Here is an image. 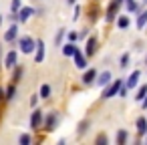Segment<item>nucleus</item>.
I'll return each mask as SVG.
<instances>
[{"instance_id":"nucleus-1","label":"nucleus","mask_w":147,"mask_h":145,"mask_svg":"<svg viewBox=\"0 0 147 145\" xmlns=\"http://www.w3.org/2000/svg\"><path fill=\"white\" fill-rule=\"evenodd\" d=\"M34 47H36V40L30 36V34H24L18 38V49L22 55H32L34 53Z\"/></svg>"},{"instance_id":"nucleus-2","label":"nucleus","mask_w":147,"mask_h":145,"mask_svg":"<svg viewBox=\"0 0 147 145\" xmlns=\"http://www.w3.org/2000/svg\"><path fill=\"white\" fill-rule=\"evenodd\" d=\"M121 87H123V81H121V79H117V81L105 85V89H103V99H111V97H115V95L119 93Z\"/></svg>"},{"instance_id":"nucleus-3","label":"nucleus","mask_w":147,"mask_h":145,"mask_svg":"<svg viewBox=\"0 0 147 145\" xmlns=\"http://www.w3.org/2000/svg\"><path fill=\"white\" fill-rule=\"evenodd\" d=\"M59 125V113L57 111H51L45 115V121H42V127L45 131H55V127Z\"/></svg>"},{"instance_id":"nucleus-4","label":"nucleus","mask_w":147,"mask_h":145,"mask_svg":"<svg viewBox=\"0 0 147 145\" xmlns=\"http://www.w3.org/2000/svg\"><path fill=\"white\" fill-rule=\"evenodd\" d=\"M42 121H45V113H42L40 109H34V111L30 113V129L38 131V129L42 127Z\"/></svg>"},{"instance_id":"nucleus-5","label":"nucleus","mask_w":147,"mask_h":145,"mask_svg":"<svg viewBox=\"0 0 147 145\" xmlns=\"http://www.w3.org/2000/svg\"><path fill=\"white\" fill-rule=\"evenodd\" d=\"M123 2H125V0H111V4H109V8H107V14H105V18H107L109 22L117 16V10L121 8Z\"/></svg>"},{"instance_id":"nucleus-6","label":"nucleus","mask_w":147,"mask_h":145,"mask_svg":"<svg viewBox=\"0 0 147 145\" xmlns=\"http://www.w3.org/2000/svg\"><path fill=\"white\" fill-rule=\"evenodd\" d=\"M18 16V22H28L30 16H34V8L32 6H20V10L16 12Z\"/></svg>"},{"instance_id":"nucleus-7","label":"nucleus","mask_w":147,"mask_h":145,"mask_svg":"<svg viewBox=\"0 0 147 145\" xmlns=\"http://www.w3.org/2000/svg\"><path fill=\"white\" fill-rule=\"evenodd\" d=\"M18 38V22H12L4 32V42H14Z\"/></svg>"},{"instance_id":"nucleus-8","label":"nucleus","mask_w":147,"mask_h":145,"mask_svg":"<svg viewBox=\"0 0 147 145\" xmlns=\"http://www.w3.org/2000/svg\"><path fill=\"white\" fill-rule=\"evenodd\" d=\"M18 65V53L16 51H8L6 53V57H4V69H14Z\"/></svg>"},{"instance_id":"nucleus-9","label":"nucleus","mask_w":147,"mask_h":145,"mask_svg":"<svg viewBox=\"0 0 147 145\" xmlns=\"http://www.w3.org/2000/svg\"><path fill=\"white\" fill-rule=\"evenodd\" d=\"M45 61V40H36V47H34V63L40 65Z\"/></svg>"},{"instance_id":"nucleus-10","label":"nucleus","mask_w":147,"mask_h":145,"mask_svg":"<svg viewBox=\"0 0 147 145\" xmlns=\"http://www.w3.org/2000/svg\"><path fill=\"white\" fill-rule=\"evenodd\" d=\"M73 59H75V67H77V69H87V57H85V53L77 51V53L73 55Z\"/></svg>"},{"instance_id":"nucleus-11","label":"nucleus","mask_w":147,"mask_h":145,"mask_svg":"<svg viewBox=\"0 0 147 145\" xmlns=\"http://www.w3.org/2000/svg\"><path fill=\"white\" fill-rule=\"evenodd\" d=\"M14 99H16V83H10V85L4 89V101L10 103V101H14Z\"/></svg>"},{"instance_id":"nucleus-12","label":"nucleus","mask_w":147,"mask_h":145,"mask_svg":"<svg viewBox=\"0 0 147 145\" xmlns=\"http://www.w3.org/2000/svg\"><path fill=\"white\" fill-rule=\"evenodd\" d=\"M95 53H97V38L91 36V38L87 40V47H85V57H93Z\"/></svg>"},{"instance_id":"nucleus-13","label":"nucleus","mask_w":147,"mask_h":145,"mask_svg":"<svg viewBox=\"0 0 147 145\" xmlns=\"http://www.w3.org/2000/svg\"><path fill=\"white\" fill-rule=\"evenodd\" d=\"M139 77H141V73H139V71H133V73L129 75V79H127L125 87H127V89H135V87H137V83H139Z\"/></svg>"},{"instance_id":"nucleus-14","label":"nucleus","mask_w":147,"mask_h":145,"mask_svg":"<svg viewBox=\"0 0 147 145\" xmlns=\"http://www.w3.org/2000/svg\"><path fill=\"white\" fill-rule=\"evenodd\" d=\"M95 79H97V71H95V69H87L81 81H83V85H91Z\"/></svg>"},{"instance_id":"nucleus-15","label":"nucleus","mask_w":147,"mask_h":145,"mask_svg":"<svg viewBox=\"0 0 147 145\" xmlns=\"http://www.w3.org/2000/svg\"><path fill=\"white\" fill-rule=\"evenodd\" d=\"M95 81H97V85L105 87V85H109V83H111V73H109V71H103L101 75H97V79H95Z\"/></svg>"},{"instance_id":"nucleus-16","label":"nucleus","mask_w":147,"mask_h":145,"mask_svg":"<svg viewBox=\"0 0 147 145\" xmlns=\"http://www.w3.org/2000/svg\"><path fill=\"white\" fill-rule=\"evenodd\" d=\"M77 51H79V47H77L75 42H67V45H63V55H65V57H73Z\"/></svg>"},{"instance_id":"nucleus-17","label":"nucleus","mask_w":147,"mask_h":145,"mask_svg":"<svg viewBox=\"0 0 147 145\" xmlns=\"http://www.w3.org/2000/svg\"><path fill=\"white\" fill-rule=\"evenodd\" d=\"M135 127H137V133H139V135H145V133H147V119H145V117H139V119L135 121Z\"/></svg>"},{"instance_id":"nucleus-18","label":"nucleus","mask_w":147,"mask_h":145,"mask_svg":"<svg viewBox=\"0 0 147 145\" xmlns=\"http://www.w3.org/2000/svg\"><path fill=\"white\" fill-rule=\"evenodd\" d=\"M22 75H24V69H22L20 65H16V67L12 69V79H10V81H12V83H18V81L22 79Z\"/></svg>"},{"instance_id":"nucleus-19","label":"nucleus","mask_w":147,"mask_h":145,"mask_svg":"<svg viewBox=\"0 0 147 145\" xmlns=\"http://www.w3.org/2000/svg\"><path fill=\"white\" fill-rule=\"evenodd\" d=\"M51 93H53L51 85H42L40 91H38V97H40V99H51Z\"/></svg>"},{"instance_id":"nucleus-20","label":"nucleus","mask_w":147,"mask_h":145,"mask_svg":"<svg viewBox=\"0 0 147 145\" xmlns=\"http://www.w3.org/2000/svg\"><path fill=\"white\" fill-rule=\"evenodd\" d=\"M125 6L129 12H139V4L135 2V0H125Z\"/></svg>"},{"instance_id":"nucleus-21","label":"nucleus","mask_w":147,"mask_h":145,"mask_svg":"<svg viewBox=\"0 0 147 145\" xmlns=\"http://www.w3.org/2000/svg\"><path fill=\"white\" fill-rule=\"evenodd\" d=\"M18 143H20V145H28V143H32V137H30L28 133H22V135L18 137Z\"/></svg>"},{"instance_id":"nucleus-22","label":"nucleus","mask_w":147,"mask_h":145,"mask_svg":"<svg viewBox=\"0 0 147 145\" xmlns=\"http://www.w3.org/2000/svg\"><path fill=\"white\" fill-rule=\"evenodd\" d=\"M147 95V85H143V87H139L137 89V95H135V99L137 101H143V97Z\"/></svg>"},{"instance_id":"nucleus-23","label":"nucleus","mask_w":147,"mask_h":145,"mask_svg":"<svg viewBox=\"0 0 147 145\" xmlns=\"http://www.w3.org/2000/svg\"><path fill=\"white\" fill-rule=\"evenodd\" d=\"M145 24H147V10H145V12H141V14H139V18H137V26H139V28H143Z\"/></svg>"},{"instance_id":"nucleus-24","label":"nucleus","mask_w":147,"mask_h":145,"mask_svg":"<svg viewBox=\"0 0 147 145\" xmlns=\"http://www.w3.org/2000/svg\"><path fill=\"white\" fill-rule=\"evenodd\" d=\"M22 6V0H10V12H18Z\"/></svg>"},{"instance_id":"nucleus-25","label":"nucleus","mask_w":147,"mask_h":145,"mask_svg":"<svg viewBox=\"0 0 147 145\" xmlns=\"http://www.w3.org/2000/svg\"><path fill=\"white\" fill-rule=\"evenodd\" d=\"M117 26H119V28H127V26H129V18H127V16H119V18H117Z\"/></svg>"},{"instance_id":"nucleus-26","label":"nucleus","mask_w":147,"mask_h":145,"mask_svg":"<svg viewBox=\"0 0 147 145\" xmlns=\"http://www.w3.org/2000/svg\"><path fill=\"white\" fill-rule=\"evenodd\" d=\"M87 129H89V121H81V123H79V127H77V133H79V135H83Z\"/></svg>"},{"instance_id":"nucleus-27","label":"nucleus","mask_w":147,"mask_h":145,"mask_svg":"<svg viewBox=\"0 0 147 145\" xmlns=\"http://www.w3.org/2000/svg\"><path fill=\"white\" fill-rule=\"evenodd\" d=\"M65 34H67V30H63V28H61V30L57 32V36H55V45H61V42H63V38H65Z\"/></svg>"},{"instance_id":"nucleus-28","label":"nucleus","mask_w":147,"mask_h":145,"mask_svg":"<svg viewBox=\"0 0 147 145\" xmlns=\"http://www.w3.org/2000/svg\"><path fill=\"white\" fill-rule=\"evenodd\" d=\"M127 141V131H117V143H125Z\"/></svg>"},{"instance_id":"nucleus-29","label":"nucleus","mask_w":147,"mask_h":145,"mask_svg":"<svg viewBox=\"0 0 147 145\" xmlns=\"http://www.w3.org/2000/svg\"><path fill=\"white\" fill-rule=\"evenodd\" d=\"M67 38H69V42H77L79 40V32H75V30L67 32Z\"/></svg>"},{"instance_id":"nucleus-30","label":"nucleus","mask_w":147,"mask_h":145,"mask_svg":"<svg viewBox=\"0 0 147 145\" xmlns=\"http://www.w3.org/2000/svg\"><path fill=\"white\" fill-rule=\"evenodd\" d=\"M129 65V55H123L121 57V67H127Z\"/></svg>"},{"instance_id":"nucleus-31","label":"nucleus","mask_w":147,"mask_h":145,"mask_svg":"<svg viewBox=\"0 0 147 145\" xmlns=\"http://www.w3.org/2000/svg\"><path fill=\"white\" fill-rule=\"evenodd\" d=\"M38 99H40L38 95H32V97H30V107H36V103H38Z\"/></svg>"},{"instance_id":"nucleus-32","label":"nucleus","mask_w":147,"mask_h":145,"mask_svg":"<svg viewBox=\"0 0 147 145\" xmlns=\"http://www.w3.org/2000/svg\"><path fill=\"white\" fill-rule=\"evenodd\" d=\"M79 16H81V6H77V8H75V16H73V18H75V20H79Z\"/></svg>"},{"instance_id":"nucleus-33","label":"nucleus","mask_w":147,"mask_h":145,"mask_svg":"<svg viewBox=\"0 0 147 145\" xmlns=\"http://www.w3.org/2000/svg\"><path fill=\"white\" fill-rule=\"evenodd\" d=\"M97 143H107V137H105V135H103V133H101V135H99V137H97Z\"/></svg>"},{"instance_id":"nucleus-34","label":"nucleus","mask_w":147,"mask_h":145,"mask_svg":"<svg viewBox=\"0 0 147 145\" xmlns=\"http://www.w3.org/2000/svg\"><path fill=\"white\" fill-rule=\"evenodd\" d=\"M0 103H4V89L0 87Z\"/></svg>"},{"instance_id":"nucleus-35","label":"nucleus","mask_w":147,"mask_h":145,"mask_svg":"<svg viewBox=\"0 0 147 145\" xmlns=\"http://www.w3.org/2000/svg\"><path fill=\"white\" fill-rule=\"evenodd\" d=\"M141 107H143V109H147V95L143 97V101H141Z\"/></svg>"},{"instance_id":"nucleus-36","label":"nucleus","mask_w":147,"mask_h":145,"mask_svg":"<svg viewBox=\"0 0 147 145\" xmlns=\"http://www.w3.org/2000/svg\"><path fill=\"white\" fill-rule=\"evenodd\" d=\"M67 2H69V4H75V2H77V0H67Z\"/></svg>"},{"instance_id":"nucleus-37","label":"nucleus","mask_w":147,"mask_h":145,"mask_svg":"<svg viewBox=\"0 0 147 145\" xmlns=\"http://www.w3.org/2000/svg\"><path fill=\"white\" fill-rule=\"evenodd\" d=\"M0 57H2V45H0Z\"/></svg>"},{"instance_id":"nucleus-38","label":"nucleus","mask_w":147,"mask_h":145,"mask_svg":"<svg viewBox=\"0 0 147 145\" xmlns=\"http://www.w3.org/2000/svg\"><path fill=\"white\" fill-rule=\"evenodd\" d=\"M2 20H4V18H2V16H0V26H2Z\"/></svg>"},{"instance_id":"nucleus-39","label":"nucleus","mask_w":147,"mask_h":145,"mask_svg":"<svg viewBox=\"0 0 147 145\" xmlns=\"http://www.w3.org/2000/svg\"><path fill=\"white\" fill-rule=\"evenodd\" d=\"M143 2H145V4H147V0H143Z\"/></svg>"},{"instance_id":"nucleus-40","label":"nucleus","mask_w":147,"mask_h":145,"mask_svg":"<svg viewBox=\"0 0 147 145\" xmlns=\"http://www.w3.org/2000/svg\"><path fill=\"white\" fill-rule=\"evenodd\" d=\"M145 61H147V59H145Z\"/></svg>"}]
</instances>
